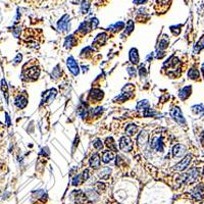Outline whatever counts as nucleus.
<instances>
[{"label":"nucleus","mask_w":204,"mask_h":204,"mask_svg":"<svg viewBox=\"0 0 204 204\" xmlns=\"http://www.w3.org/2000/svg\"><path fill=\"white\" fill-rule=\"evenodd\" d=\"M119 148L124 152H130L133 149V141L130 137L123 136L119 139Z\"/></svg>","instance_id":"2"},{"label":"nucleus","mask_w":204,"mask_h":204,"mask_svg":"<svg viewBox=\"0 0 204 204\" xmlns=\"http://www.w3.org/2000/svg\"><path fill=\"white\" fill-rule=\"evenodd\" d=\"M137 132H138V127L136 125H129L126 128V134L128 135V137L134 136Z\"/></svg>","instance_id":"19"},{"label":"nucleus","mask_w":204,"mask_h":204,"mask_svg":"<svg viewBox=\"0 0 204 204\" xmlns=\"http://www.w3.org/2000/svg\"><path fill=\"white\" fill-rule=\"evenodd\" d=\"M19 59H21V60H22V54H19V55H17V58L14 59V64L19 63Z\"/></svg>","instance_id":"33"},{"label":"nucleus","mask_w":204,"mask_h":204,"mask_svg":"<svg viewBox=\"0 0 204 204\" xmlns=\"http://www.w3.org/2000/svg\"><path fill=\"white\" fill-rule=\"evenodd\" d=\"M167 46H168V40L165 39V38H162L158 43V49L159 50H164L167 48Z\"/></svg>","instance_id":"24"},{"label":"nucleus","mask_w":204,"mask_h":204,"mask_svg":"<svg viewBox=\"0 0 204 204\" xmlns=\"http://www.w3.org/2000/svg\"><path fill=\"white\" fill-rule=\"evenodd\" d=\"M150 147L154 149L157 152H163V148H164V144H163L162 138L161 137H155L152 139Z\"/></svg>","instance_id":"5"},{"label":"nucleus","mask_w":204,"mask_h":204,"mask_svg":"<svg viewBox=\"0 0 204 204\" xmlns=\"http://www.w3.org/2000/svg\"><path fill=\"white\" fill-rule=\"evenodd\" d=\"M106 39H107V35L105 33H102V34H99L98 36L96 37V39L93 41V47L94 46H102L104 43H105Z\"/></svg>","instance_id":"13"},{"label":"nucleus","mask_w":204,"mask_h":204,"mask_svg":"<svg viewBox=\"0 0 204 204\" xmlns=\"http://www.w3.org/2000/svg\"><path fill=\"white\" fill-rule=\"evenodd\" d=\"M128 73H129V75H130V77H135L136 76V73H137V70H136V68H128Z\"/></svg>","instance_id":"30"},{"label":"nucleus","mask_w":204,"mask_h":204,"mask_svg":"<svg viewBox=\"0 0 204 204\" xmlns=\"http://www.w3.org/2000/svg\"><path fill=\"white\" fill-rule=\"evenodd\" d=\"M90 7V4L88 1H84L83 3H82V11H83V13H87L88 9H89Z\"/></svg>","instance_id":"28"},{"label":"nucleus","mask_w":204,"mask_h":204,"mask_svg":"<svg viewBox=\"0 0 204 204\" xmlns=\"http://www.w3.org/2000/svg\"><path fill=\"white\" fill-rule=\"evenodd\" d=\"M89 163H90V166L93 170H98V168L100 167L101 159H100V156H99L98 153H94V154L91 156Z\"/></svg>","instance_id":"10"},{"label":"nucleus","mask_w":204,"mask_h":204,"mask_svg":"<svg viewBox=\"0 0 204 204\" xmlns=\"http://www.w3.org/2000/svg\"><path fill=\"white\" fill-rule=\"evenodd\" d=\"M1 87H2V91H3V93L5 94V97L7 98V87H6V83L4 80H2L1 81Z\"/></svg>","instance_id":"31"},{"label":"nucleus","mask_w":204,"mask_h":204,"mask_svg":"<svg viewBox=\"0 0 204 204\" xmlns=\"http://www.w3.org/2000/svg\"><path fill=\"white\" fill-rule=\"evenodd\" d=\"M170 115H172V117L178 124H180V125H182V126H186V119L179 107L172 108V110H170Z\"/></svg>","instance_id":"3"},{"label":"nucleus","mask_w":204,"mask_h":204,"mask_svg":"<svg viewBox=\"0 0 204 204\" xmlns=\"http://www.w3.org/2000/svg\"><path fill=\"white\" fill-rule=\"evenodd\" d=\"M114 158V154L112 151L110 150H106V151H103L102 153V161L105 163H108Z\"/></svg>","instance_id":"17"},{"label":"nucleus","mask_w":204,"mask_h":204,"mask_svg":"<svg viewBox=\"0 0 204 204\" xmlns=\"http://www.w3.org/2000/svg\"><path fill=\"white\" fill-rule=\"evenodd\" d=\"M148 141V134L146 131H141L140 134L138 136V139H137V143H138L139 146L145 145Z\"/></svg>","instance_id":"14"},{"label":"nucleus","mask_w":204,"mask_h":204,"mask_svg":"<svg viewBox=\"0 0 204 204\" xmlns=\"http://www.w3.org/2000/svg\"><path fill=\"white\" fill-rule=\"evenodd\" d=\"M124 26H125V24L124 23H117V24H115L114 26H111V29H113L114 28V31L115 32H117V31H121V29L124 28Z\"/></svg>","instance_id":"29"},{"label":"nucleus","mask_w":204,"mask_h":204,"mask_svg":"<svg viewBox=\"0 0 204 204\" xmlns=\"http://www.w3.org/2000/svg\"><path fill=\"white\" fill-rule=\"evenodd\" d=\"M105 143H106V146H107L108 148H110V151H117V148H116V145H115V143H114V141H113V139L112 138H107L106 139V141H105Z\"/></svg>","instance_id":"22"},{"label":"nucleus","mask_w":204,"mask_h":204,"mask_svg":"<svg viewBox=\"0 0 204 204\" xmlns=\"http://www.w3.org/2000/svg\"><path fill=\"white\" fill-rule=\"evenodd\" d=\"M39 75H40V70L37 66H32V68H29L27 72H25L26 78H28L29 80H32V81L38 79Z\"/></svg>","instance_id":"8"},{"label":"nucleus","mask_w":204,"mask_h":204,"mask_svg":"<svg viewBox=\"0 0 204 204\" xmlns=\"http://www.w3.org/2000/svg\"><path fill=\"white\" fill-rule=\"evenodd\" d=\"M192 197L195 200L199 201L204 198V185H198L193 189Z\"/></svg>","instance_id":"7"},{"label":"nucleus","mask_w":204,"mask_h":204,"mask_svg":"<svg viewBox=\"0 0 204 204\" xmlns=\"http://www.w3.org/2000/svg\"><path fill=\"white\" fill-rule=\"evenodd\" d=\"M90 97L93 99V101H100L103 98V92L98 89H93L91 91Z\"/></svg>","instance_id":"15"},{"label":"nucleus","mask_w":204,"mask_h":204,"mask_svg":"<svg viewBox=\"0 0 204 204\" xmlns=\"http://www.w3.org/2000/svg\"><path fill=\"white\" fill-rule=\"evenodd\" d=\"M149 108V102L147 100H142L137 104V110L138 111H145Z\"/></svg>","instance_id":"20"},{"label":"nucleus","mask_w":204,"mask_h":204,"mask_svg":"<svg viewBox=\"0 0 204 204\" xmlns=\"http://www.w3.org/2000/svg\"><path fill=\"white\" fill-rule=\"evenodd\" d=\"M191 92H192V87L191 86H187V87H185L184 89H182L180 91V93H179L180 98H181L182 100H186V99L190 96Z\"/></svg>","instance_id":"16"},{"label":"nucleus","mask_w":204,"mask_h":204,"mask_svg":"<svg viewBox=\"0 0 204 204\" xmlns=\"http://www.w3.org/2000/svg\"><path fill=\"white\" fill-rule=\"evenodd\" d=\"M186 152V147L183 144H177L172 148V156L174 157H182Z\"/></svg>","instance_id":"11"},{"label":"nucleus","mask_w":204,"mask_h":204,"mask_svg":"<svg viewBox=\"0 0 204 204\" xmlns=\"http://www.w3.org/2000/svg\"><path fill=\"white\" fill-rule=\"evenodd\" d=\"M14 103L17 107L23 109V108H25L27 106V104H28V99H27V97L24 96V95H19V96L15 98Z\"/></svg>","instance_id":"12"},{"label":"nucleus","mask_w":204,"mask_h":204,"mask_svg":"<svg viewBox=\"0 0 204 204\" xmlns=\"http://www.w3.org/2000/svg\"><path fill=\"white\" fill-rule=\"evenodd\" d=\"M201 142H202V145L204 146V132L201 134Z\"/></svg>","instance_id":"35"},{"label":"nucleus","mask_w":204,"mask_h":204,"mask_svg":"<svg viewBox=\"0 0 204 204\" xmlns=\"http://www.w3.org/2000/svg\"><path fill=\"white\" fill-rule=\"evenodd\" d=\"M66 64H68V70H70L74 76H78L80 73V68H79V65H78L77 61L75 60V58L73 56H70L68 58V61H66Z\"/></svg>","instance_id":"6"},{"label":"nucleus","mask_w":204,"mask_h":204,"mask_svg":"<svg viewBox=\"0 0 204 204\" xmlns=\"http://www.w3.org/2000/svg\"><path fill=\"white\" fill-rule=\"evenodd\" d=\"M191 158H192V155L191 154H188L187 156H185L181 161L174 166V170L176 172H182V170H186V168L189 166L190 164V161H191Z\"/></svg>","instance_id":"4"},{"label":"nucleus","mask_w":204,"mask_h":204,"mask_svg":"<svg viewBox=\"0 0 204 204\" xmlns=\"http://www.w3.org/2000/svg\"><path fill=\"white\" fill-rule=\"evenodd\" d=\"M139 72H140V76H141V78H145V76H146V70H145V68H144L143 64H141V65H140V68H139Z\"/></svg>","instance_id":"32"},{"label":"nucleus","mask_w":204,"mask_h":204,"mask_svg":"<svg viewBox=\"0 0 204 204\" xmlns=\"http://www.w3.org/2000/svg\"><path fill=\"white\" fill-rule=\"evenodd\" d=\"M199 176H200V170H199V168L194 167V168H192V170H188L185 174L181 175V176L179 177V182L182 185H189V184L194 183Z\"/></svg>","instance_id":"1"},{"label":"nucleus","mask_w":204,"mask_h":204,"mask_svg":"<svg viewBox=\"0 0 204 204\" xmlns=\"http://www.w3.org/2000/svg\"><path fill=\"white\" fill-rule=\"evenodd\" d=\"M130 60L133 64H137L139 62V54L136 48H132L130 50Z\"/></svg>","instance_id":"18"},{"label":"nucleus","mask_w":204,"mask_h":204,"mask_svg":"<svg viewBox=\"0 0 204 204\" xmlns=\"http://www.w3.org/2000/svg\"><path fill=\"white\" fill-rule=\"evenodd\" d=\"M188 75H189L190 79H193V80H196L197 78H199V72H198V70H196V68H192V70H190V72Z\"/></svg>","instance_id":"25"},{"label":"nucleus","mask_w":204,"mask_h":204,"mask_svg":"<svg viewBox=\"0 0 204 204\" xmlns=\"http://www.w3.org/2000/svg\"><path fill=\"white\" fill-rule=\"evenodd\" d=\"M202 70V73H203V76H204V64L202 65V70Z\"/></svg>","instance_id":"36"},{"label":"nucleus","mask_w":204,"mask_h":204,"mask_svg":"<svg viewBox=\"0 0 204 204\" xmlns=\"http://www.w3.org/2000/svg\"><path fill=\"white\" fill-rule=\"evenodd\" d=\"M76 44H77V40L75 38V36H68L65 39V42H64V46L66 48H70L73 46H76Z\"/></svg>","instance_id":"21"},{"label":"nucleus","mask_w":204,"mask_h":204,"mask_svg":"<svg viewBox=\"0 0 204 204\" xmlns=\"http://www.w3.org/2000/svg\"><path fill=\"white\" fill-rule=\"evenodd\" d=\"M134 29V22L133 21H129V23L127 24V30H126V34L129 35Z\"/></svg>","instance_id":"27"},{"label":"nucleus","mask_w":204,"mask_h":204,"mask_svg":"<svg viewBox=\"0 0 204 204\" xmlns=\"http://www.w3.org/2000/svg\"><path fill=\"white\" fill-rule=\"evenodd\" d=\"M93 146H94L95 149L101 150L102 148H103V143H102V141L100 139H95V140L93 141Z\"/></svg>","instance_id":"26"},{"label":"nucleus","mask_w":204,"mask_h":204,"mask_svg":"<svg viewBox=\"0 0 204 204\" xmlns=\"http://www.w3.org/2000/svg\"><path fill=\"white\" fill-rule=\"evenodd\" d=\"M110 172H111V170L109 167H105L99 172V178L100 179H107L108 176H110Z\"/></svg>","instance_id":"23"},{"label":"nucleus","mask_w":204,"mask_h":204,"mask_svg":"<svg viewBox=\"0 0 204 204\" xmlns=\"http://www.w3.org/2000/svg\"><path fill=\"white\" fill-rule=\"evenodd\" d=\"M146 1H147V0H134V2L136 4H143V3H145Z\"/></svg>","instance_id":"34"},{"label":"nucleus","mask_w":204,"mask_h":204,"mask_svg":"<svg viewBox=\"0 0 204 204\" xmlns=\"http://www.w3.org/2000/svg\"><path fill=\"white\" fill-rule=\"evenodd\" d=\"M68 23H70V17H68V14L63 15L60 19V21L57 24V27H58V30L60 32H65V31L68 30Z\"/></svg>","instance_id":"9"}]
</instances>
